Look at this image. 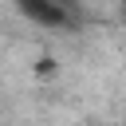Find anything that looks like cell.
<instances>
[{"label":"cell","instance_id":"3","mask_svg":"<svg viewBox=\"0 0 126 126\" xmlns=\"http://www.w3.org/2000/svg\"><path fill=\"white\" fill-rule=\"evenodd\" d=\"M122 24H126V0H122Z\"/></svg>","mask_w":126,"mask_h":126},{"label":"cell","instance_id":"2","mask_svg":"<svg viewBox=\"0 0 126 126\" xmlns=\"http://www.w3.org/2000/svg\"><path fill=\"white\" fill-rule=\"evenodd\" d=\"M51 71H55V59H51V55H43V59L35 63V75H51Z\"/></svg>","mask_w":126,"mask_h":126},{"label":"cell","instance_id":"1","mask_svg":"<svg viewBox=\"0 0 126 126\" xmlns=\"http://www.w3.org/2000/svg\"><path fill=\"white\" fill-rule=\"evenodd\" d=\"M16 4V12L28 20V24H35V28H47V32H67V28H75V16H71V8L63 4V0H12Z\"/></svg>","mask_w":126,"mask_h":126}]
</instances>
